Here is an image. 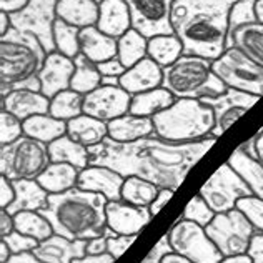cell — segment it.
<instances>
[{"instance_id":"obj_1","label":"cell","mask_w":263,"mask_h":263,"mask_svg":"<svg viewBox=\"0 0 263 263\" xmlns=\"http://www.w3.org/2000/svg\"><path fill=\"white\" fill-rule=\"evenodd\" d=\"M215 142L217 137L212 135L195 142H170L154 134L128 143L107 137L99 145L88 147V162L112 168L125 178L138 177L177 192Z\"/></svg>"},{"instance_id":"obj_2","label":"cell","mask_w":263,"mask_h":263,"mask_svg":"<svg viewBox=\"0 0 263 263\" xmlns=\"http://www.w3.org/2000/svg\"><path fill=\"white\" fill-rule=\"evenodd\" d=\"M237 0H175L170 22L185 55L217 60L227 48L230 12Z\"/></svg>"},{"instance_id":"obj_3","label":"cell","mask_w":263,"mask_h":263,"mask_svg":"<svg viewBox=\"0 0 263 263\" xmlns=\"http://www.w3.org/2000/svg\"><path fill=\"white\" fill-rule=\"evenodd\" d=\"M107 202L103 195L75 186L64 193H50L47 209L40 213L57 235L68 240H90L107 230Z\"/></svg>"},{"instance_id":"obj_4","label":"cell","mask_w":263,"mask_h":263,"mask_svg":"<svg viewBox=\"0 0 263 263\" xmlns=\"http://www.w3.org/2000/svg\"><path fill=\"white\" fill-rule=\"evenodd\" d=\"M47 50L32 33L12 29L0 37V97L32 77H39Z\"/></svg>"},{"instance_id":"obj_5","label":"cell","mask_w":263,"mask_h":263,"mask_svg":"<svg viewBox=\"0 0 263 263\" xmlns=\"http://www.w3.org/2000/svg\"><path fill=\"white\" fill-rule=\"evenodd\" d=\"M155 135L170 142H195L212 135L213 110L202 100L177 99L174 105L152 117Z\"/></svg>"},{"instance_id":"obj_6","label":"cell","mask_w":263,"mask_h":263,"mask_svg":"<svg viewBox=\"0 0 263 263\" xmlns=\"http://www.w3.org/2000/svg\"><path fill=\"white\" fill-rule=\"evenodd\" d=\"M213 60L198 55H182L175 64L163 68V84L177 99L203 100L223 93L227 87L213 72Z\"/></svg>"},{"instance_id":"obj_7","label":"cell","mask_w":263,"mask_h":263,"mask_svg":"<svg viewBox=\"0 0 263 263\" xmlns=\"http://www.w3.org/2000/svg\"><path fill=\"white\" fill-rule=\"evenodd\" d=\"M50 163L48 145L29 135L0 147V175L9 180H37Z\"/></svg>"},{"instance_id":"obj_8","label":"cell","mask_w":263,"mask_h":263,"mask_svg":"<svg viewBox=\"0 0 263 263\" xmlns=\"http://www.w3.org/2000/svg\"><path fill=\"white\" fill-rule=\"evenodd\" d=\"M212 67L227 88L263 97V67L238 47H227Z\"/></svg>"},{"instance_id":"obj_9","label":"cell","mask_w":263,"mask_h":263,"mask_svg":"<svg viewBox=\"0 0 263 263\" xmlns=\"http://www.w3.org/2000/svg\"><path fill=\"white\" fill-rule=\"evenodd\" d=\"M205 232L223 257H233L248 252L252 237L257 230L243 213L233 209L225 213H217L205 227Z\"/></svg>"},{"instance_id":"obj_10","label":"cell","mask_w":263,"mask_h":263,"mask_svg":"<svg viewBox=\"0 0 263 263\" xmlns=\"http://www.w3.org/2000/svg\"><path fill=\"white\" fill-rule=\"evenodd\" d=\"M168 240L174 253L195 263H220L223 255L210 240L205 227L180 217L168 230Z\"/></svg>"},{"instance_id":"obj_11","label":"cell","mask_w":263,"mask_h":263,"mask_svg":"<svg viewBox=\"0 0 263 263\" xmlns=\"http://www.w3.org/2000/svg\"><path fill=\"white\" fill-rule=\"evenodd\" d=\"M198 193L215 213H225L237 209L238 200L250 197L252 190L230 165L223 163L202 185Z\"/></svg>"},{"instance_id":"obj_12","label":"cell","mask_w":263,"mask_h":263,"mask_svg":"<svg viewBox=\"0 0 263 263\" xmlns=\"http://www.w3.org/2000/svg\"><path fill=\"white\" fill-rule=\"evenodd\" d=\"M59 0H29L24 10L12 13V27L20 32L35 35L47 53L55 52L53 25L57 20Z\"/></svg>"},{"instance_id":"obj_13","label":"cell","mask_w":263,"mask_h":263,"mask_svg":"<svg viewBox=\"0 0 263 263\" xmlns=\"http://www.w3.org/2000/svg\"><path fill=\"white\" fill-rule=\"evenodd\" d=\"M174 2L175 0H125L130 10L132 27L147 39L174 33L170 22Z\"/></svg>"},{"instance_id":"obj_14","label":"cell","mask_w":263,"mask_h":263,"mask_svg":"<svg viewBox=\"0 0 263 263\" xmlns=\"http://www.w3.org/2000/svg\"><path fill=\"white\" fill-rule=\"evenodd\" d=\"M260 97L240 92L235 88H227L223 93L217 97H206L202 102H205L213 110L215 117V127L212 130V137H220L223 132L230 128L241 115L248 112L255 103L258 102Z\"/></svg>"},{"instance_id":"obj_15","label":"cell","mask_w":263,"mask_h":263,"mask_svg":"<svg viewBox=\"0 0 263 263\" xmlns=\"http://www.w3.org/2000/svg\"><path fill=\"white\" fill-rule=\"evenodd\" d=\"M132 95L120 85H100L84 97V114L102 122H112L130 112Z\"/></svg>"},{"instance_id":"obj_16","label":"cell","mask_w":263,"mask_h":263,"mask_svg":"<svg viewBox=\"0 0 263 263\" xmlns=\"http://www.w3.org/2000/svg\"><path fill=\"white\" fill-rule=\"evenodd\" d=\"M107 227L119 235H138L152 220L148 206H137L125 200L107 202Z\"/></svg>"},{"instance_id":"obj_17","label":"cell","mask_w":263,"mask_h":263,"mask_svg":"<svg viewBox=\"0 0 263 263\" xmlns=\"http://www.w3.org/2000/svg\"><path fill=\"white\" fill-rule=\"evenodd\" d=\"M75 72L73 59L60 52H52L47 55L45 64L39 73L40 84H42V93L48 99H53L55 95L70 88L72 77Z\"/></svg>"},{"instance_id":"obj_18","label":"cell","mask_w":263,"mask_h":263,"mask_svg":"<svg viewBox=\"0 0 263 263\" xmlns=\"http://www.w3.org/2000/svg\"><path fill=\"white\" fill-rule=\"evenodd\" d=\"M123 183H125V177L119 172L103 165H88L87 168L80 170L77 186L82 190L99 193L108 202H112V200H122Z\"/></svg>"},{"instance_id":"obj_19","label":"cell","mask_w":263,"mask_h":263,"mask_svg":"<svg viewBox=\"0 0 263 263\" xmlns=\"http://www.w3.org/2000/svg\"><path fill=\"white\" fill-rule=\"evenodd\" d=\"M87 241L88 240H68L53 233L52 237L40 241L33 253L42 263H73V260L87 255Z\"/></svg>"},{"instance_id":"obj_20","label":"cell","mask_w":263,"mask_h":263,"mask_svg":"<svg viewBox=\"0 0 263 263\" xmlns=\"http://www.w3.org/2000/svg\"><path fill=\"white\" fill-rule=\"evenodd\" d=\"M163 84V68L150 57H145L134 67L127 68V72L119 79V85L127 90L130 95L148 92L162 87Z\"/></svg>"},{"instance_id":"obj_21","label":"cell","mask_w":263,"mask_h":263,"mask_svg":"<svg viewBox=\"0 0 263 263\" xmlns=\"http://www.w3.org/2000/svg\"><path fill=\"white\" fill-rule=\"evenodd\" d=\"M2 110H7L20 120H27L33 115L48 114L50 99L42 92H33L27 88H13L2 97Z\"/></svg>"},{"instance_id":"obj_22","label":"cell","mask_w":263,"mask_h":263,"mask_svg":"<svg viewBox=\"0 0 263 263\" xmlns=\"http://www.w3.org/2000/svg\"><path fill=\"white\" fill-rule=\"evenodd\" d=\"M97 29L114 39H120L132 29V17L125 0H103L99 4Z\"/></svg>"},{"instance_id":"obj_23","label":"cell","mask_w":263,"mask_h":263,"mask_svg":"<svg viewBox=\"0 0 263 263\" xmlns=\"http://www.w3.org/2000/svg\"><path fill=\"white\" fill-rule=\"evenodd\" d=\"M107 125H108V138L120 143L135 142L155 134L154 119L152 117H140L130 112L112 122H108Z\"/></svg>"},{"instance_id":"obj_24","label":"cell","mask_w":263,"mask_h":263,"mask_svg":"<svg viewBox=\"0 0 263 263\" xmlns=\"http://www.w3.org/2000/svg\"><path fill=\"white\" fill-rule=\"evenodd\" d=\"M15 189V200L10 203L12 215L18 212H42L48 205V193L37 180H12Z\"/></svg>"},{"instance_id":"obj_25","label":"cell","mask_w":263,"mask_h":263,"mask_svg":"<svg viewBox=\"0 0 263 263\" xmlns=\"http://www.w3.org/2000/svg\"><path fill=\"white\" fill-rule=\"evenodd\" d=\"M80 53H84L93 64L117 57V39L107 35L97 27H87L80 30Z\"/></svg>"},{"instance_id":"obj_26","label":"cell","mask_w":263,"mask_h":263,"mask_svg":"<svg viewBox=\"0 0 263 263\" xmlns=\"http://www.w3.org/2000/svg\"><path fill=\"white\" fill-rule=\"evenodd\" d=\"M57 17L77 29L97 25L99 4L95 0H59Z\"/></svg>"},{"instance_id":"obj_27","label":"cell","mask_w":263,"mask_h":263,"mask_svg":"<svg viewBox=\"0 0 263 263\" xmlns=\"http://www.w3.org/2000/svg\"><path fill=\"white\" fill-rule=\"evenodd\" d=\"M252 190V195L263 198V163L258 158L247 154L240 147L233 152L227 162Z\"/></svg>"},{"instance_id":"obj_28","label":"cell","mask_w":263,"mask_h":263,"mask_svg":"<svg viewBox=\"0 0 263 263\" xmlns=\"http://www.w3.org/2000/svg\"><path fill=\"white\" fill-rule=\"evenodd\" d=\"M67 135L85 147H93L108 137V125L107 122L82 114L77 119L67 122Z\"/></svg>"},{"instance_id":"obj_29","label":"cell","mask_w":263,"mask_h":263,"mask_svg":"<svg viewBox=\"0 0 263 263\" xmlns=\"http://www.w3.org/2000/svg\"><path fill=\"white\" fill-rule=\"evenodd\" d=\"M177 97L168 92L165 87H158L148 92H142L132 95L130 102V114L140 117H154L157 114L167 110L170 105H174Z\"/></svg>"},{"instance_id":"obj_30","label":"cell","mask_w":263,"mask_h":263,"mask_svg":"<svg viewBox=\"0 0 263 263\" xmlns=\"http://www.w3.org/2000/svg\"><path fill=\"white\" fill-rule=\"evenodd\" d=\"M80 170L73 165L52 162L45 172L37 178V182L44 186L48 193H64L77 186Z\"/></svg>"},{"instance_id":"obj_31","label":"cell","mask_w":263,"mask_h":263,"mask_svg":"<svg viewBox=\"0 0 263 263\" xmlns=\"http://www.w3.org/2000/svg\"><path fill=\"white\" fill-rule=\"evenodd\" d=\"M48 152H50V160L59 163L73 165L75 168L84 170L87 168L88 162V147L75 142L67 134L64 137L57 138L52 143H48Z\"/></svg>"},{"instance_id":"obj_32","label":"cell","mask_w":263,"mask_h":263,"mask_svg":"<svg viewBox=\"0 0 263 263\" xmlns=\"http://www.w3.org/2000/svg\"><path fill=\"white\" fill-rule=\"evenodd\" d=\"M238 47L248 57L253 59L258 65L263 67V24L253 22L241 25L228 39L227 47Z\"/></svg>"},{"instance_id":"obj_33","label":"cell","mask_w":263,"mask_h":263,"mask_svg":"<svg viewBox=\"0 0 263 263\" xmlns=\"http://www.w3.org/2000/svg\"><path fill=\"white\" fill-rule=\"evenodd\" d=\"M65 134H67V122L55 119L50 114L33 115L30 119L24 120V135H29L47 145L60 137H64Z\"/></svg>"},{"instance_id":"obj_34","label":"cell","mask_w":263,"mask_h":263,"mask_svg":"<svg viewBox=\"0 0 263 263\" xmlns=\"http://www.w3.org/2000/svg\"><path fill=\"white\" fill-rule=\"evenodd\" d=\"M117 57L127 68L134 67L148 57V39L132 27L127 33L117 39Z\"/></svg>"},{"instance_id":"obj_35","label":"cell","mask_w":263,"mask_h":263,"mask_svg":"<svg viewBox=\"0 0 263 263\" xmlns=\"http://www.w3.org/2000/svg\"><path fill=\"white\" fill-rule=\"evenodd\" d=\"M183 55V45L175 33L155 35L148 39V57L155 60L162 68L168 67Z\"/></svg>"},{"instance_id":"obj_36","label":"cell","mask_w":263,"mask_h":263,"mask_svg":"<svg viewBox=\"0 0 263 263\" xmlns=\"http://www.w3.org/2000/svg\"><path fill=\"white\" fill-rule=\"evenodd\" d=\"M73 62H75V72L72 77V84H70L72 90H75V92H79L82 95H87L102 85L103 77L97 64H93L92 60H88L84 53H79L77 57L73 59Z\"/></svg>"},{"instance_id":"obj_37","label":"cell","mask_w":263,"mask_h":263,"mask_svg":"<svg viewBox=\"0 0 263 263\" xmlns=\"http://www.w3.org/2000/svg\"><path fill=\"white\" fill-rule=\"evenodd\" d=\"M84 97L75 90L68 88L50 99V110L48 114L60 120H72L84 114Z\"/></svg>"},{"instance_id":"obj_38","label":"cell","mask_w":263,"mask_h":263,"mask_svg":"<svg viewBox=\"0 0 263 263\" xmlns=\"http://www.w3.org/2000/svg\"><path fill=\"white\" fill-rule=\"evenodd\" d=\"M160 186L138 177H127L122 189V200L137 206H150L157 198Z\"/></svg>"},{"instance_id":"obj_39","label":"cell","mask_w":263,"mask_h":263,"mask_svg":"<svg viewBox=\"0 0 263 263\" xmlns=\"http://www.w3.org/2000/svg\"><path fill=\"white\" fill-rule=\"evenodd\" d=\"M13 220L17 232L37 238L39 241H44L55 233L52 223L40 212H18L13 215Z\"/></svg>"},{"instance_id":"obj_40","label":"cell","mask_w":263,"mask_h":263,"mask_svg":"<svg viewBox=\"0 0 263 263\" xmlns=\"http://www.w3.org/2000/svg\"><path fill=\"white\" fill-rule=\"evenodd\" d=\"M53 42L55 50L75 59L80 53V29L57 18L53 25Z\"/></svg>"},{"instance_id":"obj_41","label":"cell","mask_w":263,"mask_h":263,"mask_svg":"<svg viewBox=\"0 0 263 263\" xmlns=\"http://www.w3.org/2000/svg\"><path fill=\"white\" fill-rule=\"evenodd\" d=\"M255 4L257 0H237V4L233 5L230 12V22H228V39L233 35V32L240 29L241 25L258 22L257 20V12H255Z\"/></svg>"},{"instance_id":"obj_42","label":"cell","mask_w":263,"mask_h":263,"mask_svg":"<svg viewBox=\"0 0 263 263\" xmlns=\"http://www.w3.org/2000/svg\"><path fill=\"white\" fill-rule=\"evenodd\" d=\"M215 215L217 213L210 209L209 203H206L203 200V197L198 193V195H195L189 203H186L185 210L182 213V218L195 221V223L202 225V227H206Z\"/></svg>"},{"instance_id":"obj_43","label":"cell","mask_w":263,"mask_h":263,"mask_svg":"<svg viewBox=\"0 0 263 263\" xmlns=\"http://www.w3.org/2000/svg\"><path fill=\"white\" fill-rule=\"evenodd\" d=\"M24 135V122L7 110L0 112V147L18 140Z\"/></svg>"},{"instance_id":"obj_44","label":"cell","mask_w":263,"mask_h":263,"mask_svg":"<svg viewBox=\"0 0 263 263\" xmlns=\"http://www.w3.org/2000/svg\"><path fill=\"white\" fill-rule=\"evenodd\" d=\"M237 209L248 218L255 230L263 232V198H258L255 195L240 198Z\"/></svg>"},{"instance_id":"obj_45","label":"cell","mask_w":263,"mask_h":263,"mask_svg":"<svg viewBox=\"0 0 263 263\" xmlns=\"http://www.w3.org/2000/svg\"><path fill=\"white\" fill-rule=\"evenodd\" d=\"M2 240L9 245L12 253H24V252H33L39 247L40 241L33 237H29V235H24L20 232H12L7 237H2Z\"/></svg>"},{"instance_id":"obj_46","label":"cell","mask_w":263,"mask_h":263,"mask_svg":"<svg viewBox=\"0 0 263 263\" xmlns=\"http://www.w3.org/2000/svg\"><path fill=\"white\" fill-rule=\"evenodd\" d=\"M135 238H137V235H119V233L112 232L108 237L107 252L117 260L119 257H122L123 252L127 250L130 243H134Z\"/></svg>"},{"instance_id":"obj_47","label":"cell","mask_w":263,"mask_h":263,"mask_svg":"<svg viewBox=\"0 0 263 263\" xmlns=\"http://www.w3.org/2000/svg\"><path fill=\"white\" fill-rule=\"evenodd\" d=\"M170 253H174V248L170 245L168 235H163L160 241H158V243L148 252L147 257L142 260V263H162V260Z\"/></svg>"},{"instance_id":"obj_48","label":"cell","mask_w":263,"mask_h":263,"mask_svg":"<svg viewBox=\"0 0 263 263\" xmlns=\"http://www.w3.org/2000/svg\"><path fill=\"white\" fill-rule=\"evenodd\" d=\"M97 67H99L102 77H117V79H120L122 75L127 72V67L119 60V57H114L110 60L102 62V64H97Z\"/></svg>"},{"instance_id":"obj_49","label":"cell","mask_w":263,"mask_h":263,"mask_svg":"<svg viewBox=\"0 0 263 263\" xmlns=\"http://www.w3.org/2000/svg\"><path fill=\"white\" fill-rule=\"evenodd\" d=\"M13 200H15V189L12 180L2 175L0 177V209H9Z\"/></svg>"},{"instance_id":"obj_50","label":"cell","mask_w":263,"mask_h":263,"mask_svg":"<svg viewBox=\"0 0 263 263\" xmlns=\"http://www.w3.org/2000/svg\"><path fill=\"white\" fill-rule=\"evenodd\" d=\"M110 233H112V230L107 227V230L103 235H100V237H95V238H90L87 241V253L90 255H100V253H108L107 252V243H108V237Z\"/></svg>"},{"instance_id":"obj_51","label":"cell","mask_w":263,"mask_h":263,"mask_svg":"<svg viewBox=\"0 0 263 263\" xmlns=\"http://www.w3.org/2000/svg\"><path fill=\"white\" fill-rule=\"evenodd\" d=\"M247 253L253 263H263V232H255Z\"/></svg>"},{"instance_id":"obj_52","label":"cell","mask_w":263,"mask_h":263,"mask_svg":"<svg viewBox=\"0 0 263 263\" xmlns=\"http://www.w3.org/2000/svg\"><path fill=\"white\" fill-rule=\"evenodd\" d=\"M174 190H170V189H160V192H158V195L157 198L154 200V203H152L148 209H150V213H152V217L157 215L158 212H160L165 205L168 203V200L174 197Z\"/></svg>"},{"instance_id":"obj_53","label":"cell","mask_w":263,"mask_h":263,"mask_svg":"<svg viewBox=\"0 0 263 263\" xmlns=\"http://www.w3.org/2000/svg\"><path fill=\"white\" fill-rule=\"evenodd\" d=\"M15 232V220L7 209H0V237H7Z\"/></svg>"},{"instance_id":"obj_54","label":"cell","mask_w":263,"mask_h":263,"mask_svg":"<svg viewBox=\"0 0 263 263\" xmlns=\"http://www.w3.org/2000/svg\"><path fill=\"white\" fill-rule=\"evenodd\" d=\"M29 0H0V12H7V13H17L20 10H24Z\"/></svg>"},{"instance_id":"obj_55","label":"cell","mask_w":263,"mask_h":263,"mask_svg":"<svg viewBox=\"0 0 263 263\" xmlns=\"http://www.w3.org/2000/svg\"><path fill=\"white\" fill-rule=\"evenodd\" d=\"M115 258L110 253H100V255H90L87 253L85 257L73 260V263H114Z\"/></svg>"},{"instance_id":"obj_56","label":"cell","mask_w":263,"mask_h":263,"mask_svg":"<svg viewBox=\"0 0 263 263\" xmlns=\"http://www.w3.org/2000/svg\"><path fill=\"white\" fill-rule=\"evenodd\" d=\"M7 263H42L33 252H24V253H12Z\"/></svg>"},{"instance_id":"obj_57","label":"cell","mask_w":263,"mask_h":263,"mask_svg":"<svg viewBox=\"0 0 263 263\" xmlns=\"http://www.w3.org/2000/svg\"><path fill=\"white\" fill-rule=\"evenodd\" d=\"M253 143H255V157L263 163V128L253 137Z\"/></svg>"},{"instance_id":"obj_58","label":"cell","mask_w":263,"mask_h":263,"mask_svg":"<svg viewBox=\"0 0 263 263\" xmlns=\"http://www.w3.org/2000/svg\"><path fill=\"white\" fill-rule=\"evenodd\" d=\"M12 29V20H10V13L7 12H0V37L5 35L7 32Z\"/></svg>"},{"instance_id":"obj_59","label":"cell","mask_w":263,"mask_h":263,"mask_svg":"<svg viewBox=\"0 0 263 263\" xmlns=\"http://www.w3.org/2000/svg\"><path fill=\"white\" fill-rule=\"evenodd\" d=\"M220 263H253V261L248 253H241V255H233V257H223Z\"/></svg>"},{"instance_id":"obj_60","label":"cell","mask_w":263,"mask_h":263,"mask_svg":"<svg viewBox=\"0 0 263 263\" xmlns=\"http://www.w3.org/2000/svg\"><path fill=\"white\" fill-rule=\"evenodd\" d=\"M162 263H195V261L185 258V257H182V255H178V253H170L162 260Z\"/></svg>"},{"instance_id":"obj_61","label":"cell","mask_w":263,"mask_h":263,"mask_svg":"<svg viewBox=\"0 0 263 263\" xmlns=\"http://www.w3.org/2000/svg\"><path fill=\"white\" fill-rule=\"evenodd\" d=\"M10 255H12V252H10L9 245H7L4 240H0V263H7V260L10 258Z\"/></svg>"},{"instance_id":"obj_62","label":"cell","mask_w":263,"mask_h":263,"mask_svg":"<svg viewBox=\"0 0 263 263\" xmlns=\"http://www.w3.org/2000/svg\"><path fill=\"white\" fill-rule=\"evenodd\" d=\"M255 12H257V20L263 24V0H257V4H255Z\"/></svg>"},{"instance_id":"obj_63","label":"cell","mask_w":263,"mask_h":263,"mask_svg":"<svg viewBox=\"0 0 263 263\" xmlns=\"http://www.w3.org/2000/svg\"><path fill=\"white\" fill-rule=\"evenodd\" d=\"M95 2H97V4H102V2H103V0H95Z\"/></svg>"}]
</instances>
